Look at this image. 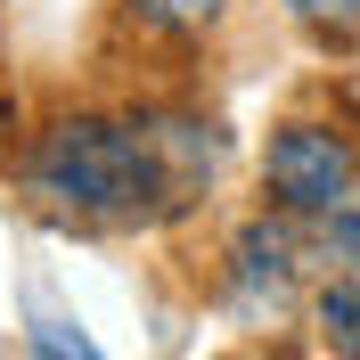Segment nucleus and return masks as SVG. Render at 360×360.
I'll use <instances>...</instances> for the list:
<instances>
[{
	"label": "nucleus",
	"instance_id": "obj_5",
	"mask_svg": "<svg viewBox=\"0 0 360 360\" xmlns=\"http://www.w3.org/2000/svg\"><path fill=\"white\" fill-rule=\"evenodd\" d=\"M148 33H205V25H221V0H123Z\"/></svg>",
	"mask_w": 360,
	"mask_h": 360
},
{
	"label": "nucleus",
	"instance_id": "obj_2",
	"mask_svg": "<svg viewBox=\"0 0 360 360\" xmlns=\"http://www.w3.org/2000/svg\"><path fill=\"white\" fill-rule=\"evenodd\" d=\"M360 156L352 139L328 131V123H278L262 148V188L278 213H295V221H328L336 205H352L360 188Z\"/></svg>",
	"mask_w": 360,
	"mask_h": 360
},
{
	"label": "nucleus",
	"instance_id": "obj_6",
	"mask_svg": "<svg viewBox=\"0 0 360 360\" xmlns=\"http://www.w3.org/2000/svg\"><path fill=\"white\" fill-rule=\"evenodd\" d=\"M319 229H328V254H336L344 270H360V197H352V205H336Z\"/></svg>",
	"mask_w": 360,
	"mask_h": 360
},
{
	"label": "nucleus",
	"instance_id": "obj_7",
	"mask_svg": "<svg viewBox=\"0 0 360 360\" xmlns=\"http://www.w3.org/2000/svg\"><path fill=\"white\" fill-rule=\"evenodd\" d=\"M33 352H74V360H90V336H82V328H58V319H41V328H33Z\"/></svg>",
	"mask_w": 360,
	"mask_h": 360
},
{
	"label": "nucleus",
	"instance_id": "obj_4",
	"mask_svg": "<svg viewBox=\"0 0 360 360\" xmlns=\"http://www.w3.org/2000/svg\"><path fill=\"white\" fill-rule=\"evenodd\" d=\"M311 319H319V344H328V352L360 360V270H352V278H336V287L319 295Z\"/></svg>",
	"mask_w": 360,
	"mask_h": 360
},
{
	"label": "nucleus",
	"instance_id": "obj_3",
	"mask_svg": "<svg viewBox=\"0 0 360 360\" xmlns=\"http://www.w3.org/2000/svg\"><path fill=\"white\" fill-rule=\"evenodd\" d=\"M295 213H278V221H246L238 238H229V295H238V311L246 319H278L295 303V278H303V254H295Z\"/></svg>",
	"mask_w": 360,
	"mask_h": 360
},
{
	"label": "nucleus",
	"instance_id": "obj_9",
	"mask_svg": "<svg viewBox=\"0 0 360 360\" xmlns=\"http://www.w3.org/2000/svg\"><path fill=\"white\" fill-rule=\"evenodd\" d=\"M0 123H8V98H0Z\"/></svg>",
	"mask_w": 360,
	"mask_h": 360
},
{
	"label": "nucleus",
	"instance_id": "obj_1",
	"mask_svg": "<svg viewBox=\"0 0 360 360\" xmlns=\"http://www.w3.org/2000/svg\"><path fill=\"white\" fill-rule=\"evenodd\" d=\"M221 139L197 115H66L25 148V197L66 221L131 229L213 188Z\"/></svg>",
	"mask_w": 360,
	"mask_h": 360
},
{
	"label": "nucleus",
	"instance_id": "obj_8",
	"mask_svg": "<svg viewBox=\"0 0 360 360\" xmlns=\"http://www.w3.org/2000/svg\"><path fill=\"white\" fill-rule=\"evenodd\" d=\"M287 8L311 25H360V0H287Z\"/></svg>",
	"mask_w": 360,
	"mask_h": 360
}]
</instances>
